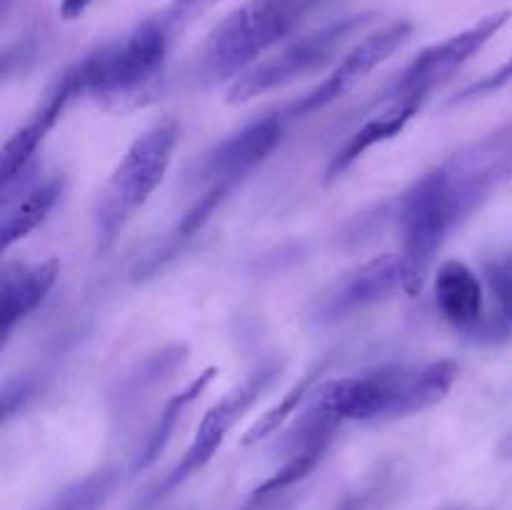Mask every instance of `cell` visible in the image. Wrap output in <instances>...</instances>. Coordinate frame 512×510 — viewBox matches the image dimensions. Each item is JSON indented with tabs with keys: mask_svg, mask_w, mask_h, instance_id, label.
Here are the masks:
<instances>
[{
	"mask_svg": "<svg viewBox=\"0 0 512 510\" xmlns=\"http://www.w3.org/2000/svg\"><path fill=\"white\" fill-rule=\"evenodd\" d=\"M458 373L455 360L390 365L353 378L325 380L323 385H315L310 403L340 425L408 418L443 403Z\"/></svg>",
	"mask_w": 512,
	"mask_h": 510,
	"instance_id": "cell-1",
	"label": "cell"
},
{
	"mask_svg": "<svg viewBox=\"0 0 512 510\" xmlns=\"http://www.w3.org/2000/svg\"><path fill=\"white\" fill-rule=\"evenodd\" d=\"M170 45L173 40L153 20L145 18L123 40L93 50L70 68L78 78L80 93L90 95L105 108H138L155 93Z\"/></svg>",
	"mask_w": 512,
	"mask_h": 510,
	"instance_id": "cell-2",
	"label": "cell"
},
{
	"mask_svg": "<svg viewBox=\"0 0 512 510\" xmlns=\"http://www.w3.org/2000/svg\"><path fill=\"white\" fill-rule=\"evenodd\" d=\"M180 128L173 118L158 120L138 135L118 165L110 173L108 183L100 190L95 205V240L98 250H108L128 225V220L148 203L158 190L173 163Z\"/></svg>",
	"mask_w": 512,
	"mask_h": 510,
	"instance_id": "cell-3",
	"label": "cell"
},
{
	"mask_svg": "<svg viewBox=\"0 0 512 510\" xmlns=\"http://www.w3.org/2000/svg\"><path fill=\"white\" fill-rule=\"evenodd\" d=\"M320 0H248L225 15L203 48V68L213 78H238L265 50L288 38Z\"/></svg>",
	"mask_w": 512,
	"mask_h": 510,
	"instance_id": "cell-4",
	"label": "cell"
},
{
	"mask_svg": "<svg viewBox=\"0 0 512 510\" xmlns=\"http://www.w3.org/2000/svg\"><path fill=\"white\" fill-rule=\"evenodd\" d=\"M463 223L450 198L443 170L433 168L420 175L400 198V258L405 270V293L418 295L428 280L433 260L445 238Z\"/></svg>",
	"mask_w": 512,
	"mask_h": 510,
	"instance_id": "cell-5",
	"label": "cell"
},
{
	"mask_svg": "<svg viewBox=\"0 0 512 510\" xmlns=\"http://www.w3.org/2000/svg\"><path fill=\"white\" fill-rule=\"evenodd\" d=\"M375 20V13H355L343 20L328 23L325 28L313 30L303 38L293 40L278 53L260 58L248 70L233 80L228 90L230 103H248L258 95L270 93L275 88L295 83L310 73H318L325 65L338 58L340 50L350 43L358 33H363Z\"/></svg>",
	"mask_w": 512,
	"mask_h": 510,
	"instance_id": "cell-6",
	"label": "cell"
},
{
	"mask_svg": "<svg viewBox=\"0 0 512 510\" xmlns=\"http://www.w3.org/2000/svg\"><path fill=\"white\" fill-rule=\"evenodd\" d=\"M280 375V363H263L255 373H250L248 378L240 385H235L230 393H225L218 403L210 405L205 410V415L200 418L198 430H195L193 440H190L188 450L183 453V458L173 465L168 475L163 478V483H158V488L150 495V503L165 498V495L173 493L175 488L190 480L193 475H198L210 460L215 458L220 445L225 443L230 430L240 423L245 413L253 408L260 400V395L273 385V380Z\"/></svg>",
	"mask_w": 512,
	"mask_h": 510,
	"instance_id": "cell-7",
	"label": "cell"
},
{
	"mask_svg": "<svg viewBox=\"0 0 512 510\" xmlns=\"http://www.w3.org/2000/svg\"><path fill=\"white\" fill-rule=\"evenodd\" d=\"M460 220L483 208L490 195L512 178V128H500L465 145L440 165Z\"/></svg>",
	"mask_w": 512,
	"mask_h": 510,
	"instance_id": "cell-8",
	"label": "cell"
},
{
	"mask_svg": "<svg viewBox=\"0 0 512 510\" xmlns=\"http://www.w3.org/2000/svg\"><path fill=\"white\" fill-rule=\"evenodd\" d=\"M512 18V10H498L470 28L460 30V33L450 35V38L440 40V43L428 45L420 50L413 60L403 68V73L395 78L393 88H390V98H415L425 100L435 85L448 80L450 75L458 73L475 53L485 48L500 30L508 25Z\"/></svg>",
	"mask_w": 512,
	"mask_h": 510,
	"instance_id": "cell-9",
	"label": "cell"
},
{
	"mask_svg": "<svg viewBox=\"0 0 512 510\" xmlns=\"http://www.w3.org/2000/svg\"><path fill=\"white\" fill-rule=\"evenodd\" d=\"M410 35H413V23H410V20H393V23L383 25V28L365 35L360 43H355L353 48L338 60V65L330 70V75L318 85V88H313L308 95H303L298 103H293L285 110L288 120L300 118V115L318 113V110L328 108L330 103L343 98V95L348 93V90H353L360 80L368 78L378 65H383L385 60L393 58V55L408 43Z\"/></svg>",
	"mask_w": 512,
	"mask_h": 510,
	"instance_id": "cell-10",
	"label": "cell"
},
{
	"mask_svg": "<svg viewBox=\"0 0 512 510\" xmlns=\"http://www.w3.org/2000/svg\"><path fill=\"white\" fill-rule=\"evenodd\" d=\"M405 293V270L400 253H383L335 280L318 298L313 310L315 323H338L360 310Z\"/></svg>",
	"mask_w": 512,
	"mask_h": 510,
	"instance_id": "cell-11",
	"label": "cell"
},
{
	"mask_svg": "<svg viewBox=\"0 0 512 510\" xmlns=\"http://www.w3.org/2000/svg\"><path fill=\"white\" fill-rule=\"evenodd\" d=\"M288 115L275 113L263 115L253 120L238 133L220 140L213 150L203 158L198 170V180L208 185H225V188H238L265 158L275 150L285 133Z\"/></svg>",
	"mask_w": 512,
	"mask_h": 510,
	"instance_id": "cell-12",
	"label": "cell"
},
{
	"mask_svg": "<svg viewBox=\"0 0 512 510\" xmlns=\"http://www.w3.org/2000/svg\"><path fill=\"white\" fill-rule=\"evenodd\" d=\"M75 95H80V85L73 68L68 65L53 80V85L45 90L43 100L35 105L30 118L5 140L3 153H0L3 155L0 158V180H3V185L13 183L15 178H20L30 168V160L35 158L43 140L48 138V133L55 128V123H58L60 115L65 113V108H68Z\"/></svg>",
	"mask_w": 512,
	"mask_h": 510,
	"instance_id": "cell-13",
	"label": "cell"
},
{
	"mask_svg": "<svg viewBox=\"0 0 512 510\" xmlns=\"http://www.w3.org/2000/svg\"><path fill=\"white\" fill-rule=\"evenodd\" d=\"M58 273V258L40 260V263L5 260L0 268V333H3V340L10 338L15 325L23 323L35 308L43 305L58 280Z\"/></svg>",
	"mask_w": 512,
	"mask_h": 510,
	"instance_id": "cell-14",
	"label": "cell"
},
{
	"mask_svg": "<svg viewBox=\"0 0 512 510\" xmlns=\"http://www.w3.org/2000/svg\"><path fill=\"white\" fill-rule=\"evenodd\" d=\"M25 173L13 183L3 185V190L15 188V185L20 188L18 195L3 198V220H0V248L3 250H10L15 243L28 238L38 225H43L63 195L65 180L60 173L43 180H28Z\"/></svg>",
	"mask_w": 512,
	"mask_h": 510,
	"instance_id": "cell-15",
	"label": "cell"
},
{
	"mask_svg": "<svg viewBox=\"0 0 512 510\" xmlns=\"http://www.w3.org/2000/svg\"><path fill=\"white\" fill-rule=\"evenodd\" d=\"M435 305L445 323L478 335L483 325V283L478 273L463 260H445L435 273Z\"/></svg>",
	"mask_w": 512,
	"mask_h": 510,
	"instance_id": "cell-16",
	"label": "cell"
},
{
	"mask_svg": "<svg viewBox=\"0 0 512 510\" xmlns=\"http://www.w3.org/2000/svg\"><path fill=\"white\" fill-rule=\"evenodd\" d=\"M423 100L415 98H390V105L383 113H375L373 118L365 120L338 150L330 158L328 168H325V180H335L345 173L348 168H353L370 148L380 143H388L395 135L403 133L408 128L410 120L415 118V113L420 110Z\"/></svg>",
	"mask_w": 512,
	"mask_h": 510,
	"instance_id": "cell-17",
	"label": "cell"
},
{
	"mask_svg": "<svg viewBox=\"0 0 512 510\" xmlns=\"http://www.w3.org/2000/svg\"><path fill=\"white\" fill-rule=\"evenodd\" d=\"M215 373L218 370L215 368H208L203 370V373L198 375L195 380H190L188 385H185L180 393H175L173 398L165 403V408L160 410L158 420H155L153 430L148 433V438H145L143 443V450H140L138 460H135V470H145L150 468V465L155 463V460L160 458V453H163L165 448H168L170 438L175 435V430H178V423L183 420L185 410L190 408V405L195 403V400L200 398V395L205 393V388H208L210 383L215 380Z\"/></svg>",
	"mask_w": 512,
	"mask_h": 510,
	"instance_id": "cell-18",
	"label": "cell"
},
{
	"mask_svg": "<svg viewBox=\"0 0 512 510\" xmlns=\"http://www.w3.org/2000/svg\"><path fill=\"white\" fill-rule=\"evenodd\" d=\"M328 365H330V358H323V360H318V363L310 365V368L305 370V375H300V378L295 380L288 390H285V395H280L278 403H275L273 408L265 410V413L260 415V418L255 420L248 430H245V435L240 443L253 445V443H258V440L273 435L275 430H278L280 425H283L285 420H288L290 415L298 410V405L303 403L305 398H310V393L315 390V383H318L320 375L328 370Z\"/></svg>",
	"mask_w": 512,
	"mask_h": 510,
	"instance_id": "cell-19",
	"label": "cell"
},
{
	"mask_svg": "<svg viewBox=\"0 0 512 510\" xmlns=\"http://www.w3.org/2000/svg\"><path fill=\"white\" fill-rule=\"evenodd\" d=\"M185 358H188V350H185L183 345H173V348H165L160 350V353L150 355L143 365H138V370H135L133 375H128V378L123 380L118 395L120 405L135 403L145 390L158 385L160 380L168 378V375H173L175 370L185 363Z\"/></svg>",
	"mask_w": 512,
	"mask_h": 510,
	"instance_id": "cell-20",
	"label": "cell"
},
{
	"mask_svg": "<svg viewBox=\"0 0 512 510\" xmlns=\"http://www.w3.org/2000/svg\"><path fill=\"white\" fill-rule=\"evenodd\" d=\"M115 483H118L115 470L103 468L98 473H90L58 493V498L45 510H103Z\"/></svg>",
	"mask_w": 512,
	"mask_h": 510,
	"instance_id": "cell-21",
	"label": "cell"
},
{
	"mask_svg": "<svg viewBox=\"0 0 512 510\" xmlns=\"http://www.w3.org/2000/svg\"><path fill=\"white\" fill-rule=\"evenodd\" d=\"M218 3H223V0H170L165 8H160L158 13L150 15V20H153L170 40H175L183 30H188L195 20L203 18V15L208 13V10H213Z\"/></svg>",
	"mask_w": 512,
	"mask_h": 510,
	"instance_id": "cell-22",
	"label": "cell"
},
{
	"mask_svg": "<svg viewBox=\"0 0 512 510\" xmlns=\"http://www.w3.org/2000/svg\"><path fill=\"white\" fill-rule=\"evenodd\" d=\"M483 278L498 305V318L512 325V253H500L485 260Z\"/></svg>",
	"mask_w": 512,
	"mask_h": 510,
	"instance_id": "cell-23",
	"label": "cell"
},
{
	"mask_svg": "<svg viewBox=\"0 0 512 510\" xmlns=\"http://www.w3.org/2000/svg\"><path fill=\"white\" fill-rule=\"evenodd\" d=\"M508 83H512V58L505 60L500 68L493 70V73L483 75V78L475 80V83H470L465 90H460V93L453 98V103H465V100L483 98V95H490V93H495V90L505 88Z\"/></svg>",
	"mask_w": 512,
	"mask_h": 510,
	"instance_id": "cell-24",
	"label": "cell"
},
{
	"mask_svg": "<svg viewBox=\"0 0 512 510\" xmlns=\"http://www.w3.org/2000/svg\"><path fill=\"white\" fill-rule=\"evenodd\" d=\"M93 3L95 0H60V18L78 20Z\"/></svg>",
	"mask_w": 512,
	"mask_h": 510,
	"instance_id": "cell-25",
	"label": "cell"
},
{
	"mask_svg": "<svg viewBox=\"0 0 512 510\" xmlns=\"http://www.w3.org/2000/svg\"><path fill=\"white\" fill-rule=\"evenodd\" d=\"M10 8H13V0H0V13H3V18H8Z\"/></svg>",
	"mask_w": 512,
	"mask_h": 510,
	"instance_id": "cell-26",
	"label": "cell"
},
{
	"mask_svg": "<svg viewBox=\"0 0 512 510\" xmlns=\"http://www.w3.org/2000/svg\"><path fill=\"white\" fill-rule=\"evenodd\" d=\"M340 510H355V503H345Z\"/></svg>",
	"mask_w": 512,
	"mask_h": 510,
	"instance_id": "cell-27",
	"label": "cell"
}]
</instances>
